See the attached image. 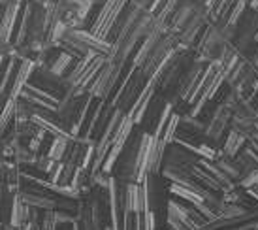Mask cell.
I'll use <instances>...</instances> for the list:
<instances>
[{"mask_svg":"<svg viewBox=\"0 0 258 230\" xmlns=\"http://www.w3.org/2000/svg\"><path fill=\"white\" fill-rule=\"evenodd\" d=\"M149 209V193H147V180L144 183L132 181L124 187V211L130 213H144Z\"/></svg>","mask_w":258,"mask_h":230,"instance_id":"cell-2","label":"cell"},{"mask_svg":"<svg viewBox=\"0 0 258 230\" xmlns=\"http://www.w3.org/2000/svg\"><path fill=\"white\" fill-rule=\"evenodd\" d=\"M157 94V83H155V79H149L147 83H145L144 91L140 93V96L136 98V102L130 106V109L126 111L128 115H132V119L136 125L144 121L145 113H147V109H149V104L153 100V96Z\"/></svg>","mask_w":258,"mask_h":230,"instance_id":"cell-6","label":"cell"},{"mask_svg":"<svg viewBox=\"0 0 258 230\" xmlns=\"http://www.w3.org/2000/svg\"><path fill=\"white\" fill-rule=\"evenodd\" d=\"M134 6H138V8H142V10H149L151 8V4L155 2V0H130Z\"/></svg>","mask_w":258,"mask_h":230,"instance_id":"cell-24","label":"cell"},{"mask_svg":"<svg viewBox=\"0 0 258 230\" xmlns=\"http://www.w3.org/2000/svg\"><path fill=\"white\" fill-rule=\"evenodd\" d=\"M142 221H144V230H155L157 223H155V211L151 209H145L142 213Z\"/></svg>","mask_w":258,"mask_h":230,"instance_id":"cell-21","label":"cell"},{"mask_svg":"<svg viewBox=\"0 0 258 230\" xmlns=\"http://www.w3.org/2000/svg\"><path fill=\"white\" fill-rule=\"evenodd\" d=\"M232 117H234V115H232V109H230L224 102H221L215 108V111L211 113L208 125H206V136H208L209 140H213V142H219L222 138V132L228 129Z\"/></svg>","mask_w":258,"mask_h":230,"instance_id":"cell-4","label":"cell"},{"mask_svg":"<svg viewBox=\"0 0 258 230\" xmlns=\"http://www.w3.org/2000/svg\"><path fill=\"white\" fill-rule=\"evenodd\" d=\"M21 230H43L40 224H34V226H30V228H21Z\"/></svg>","mask_w":258,"mask_h":230,"instance_id":"cell-28","label":"cell"},{"mask_svg":"<svg viewBox=\"0 0 258 230\" xmlns=\"http://www.w3.org/2000/svg\"><path fill=\"white\" fill-rule=\"evenodd\" d=\"M251 138H254V140H256V142H258V127H256V130L252 132V136H251Z\"/></svg>","mask_w":258,"mask_h":230,"instance_id":"cell-29","label":"cell"},{"mask_svg":"<svg viewBox=\"0 0 258 230\" xmlns=\"http://www.w3.org/2000/svg\"><path fill=\"white\" fill-rule=\"evenodd\" d=\"M134 127H136V123H134V119H132V115H128V113L122 115L121 123H119V127H117V130H115L113 144H126Z\"/></svg>","mask_w":258,"mask_h":230,"instance_id":"cell-15","label":"cell"},{"mask_svg":"<svg viewBox=\"0 0 258 230\" xmlns=\"http://www.w3.org/2000/svg\"><path fill=\"white\" fill-rule=\"evenodd\" d=\"M4 12H6V4L0 2V23H2V17H4Z\"/></svg>","mask_w":258,"mask_h":230,"instance_id":"cell-26","label":"cell"},{"mask_svg":"<svg viewBox=\"0 0 258 230\" xmlns=\"http://www.w3.org/2000/svg\"><path fill=\"white\" fill-rule=\"evenodd\" d=\"M34 68H36V61L19 57V66H17V72H15L14 83H12V89H10V94H8V96L17 98V96L21 94L23 87L27 85V83L30 81V78H32Z\"/></svg>","mask_w":258,"mask_h":230,"instance_id":"cell-7","label":"cell"},{"mask_svg":"<svg viewBox=\"0 0 258 230\" xmlns=\"http://www.w3.org/2000/svg\"><path fill=\"white\" fill-rule=\"evenodd\" d=\"M0 228H2V224H0Z\"/></svg>","mask_w":258,"mask_h":230,"instance_id":"cell-31","label":"cell"},{"mask_svg":"<svg viewBox=\"0 0 258 230\" xmlns=\"http://www.w3.org/2000/svg\"><path fill=\"white\" fill-rule=\"evenodd\" d=\"M215 164L219 166V168H221L222 172L226 174L228 178H237V176H239V168H237L232 160H228V158H219Z\"/></svg>","mask_w":258,"mask_h":230,"instance_id":"cell-17","label":"cell"},{"mask_svg":"<svg viewBox=\"0 0 258 230\" xmlns=\"http://www.w3.org/2000/svg\"><path fill=\"white\" fill-rule=\"evenodd\" d=\"M62 170H64V160H60V162H57V166L53 168V172L49 174L51 183H55V185H57L58 180H60V176H62Z\"/></svg>","mask_w":258,"mask_h":230,"instance_id":"cell-23","label":"cell"},{"mask_svg":"<svg viewBox=\"0 0 258 230\" xmlns=\"http://www.w3.org/2000/svg\"><path fill=\"white\" fill-rule=\"evenodd\" d=\"M0 230H21V228H15V226H12V224L8 223V224H2V228Z\"/></svg>","mask_w":258,"mask_h":230,"instance_id":"cell-27","label":"cell"},{"mask_svg":"<svg viewBox=\"0 0 258 230\" xmlns=\"http://www.w3.org/2000/svg\"><path fill=\"white\" fill-rule=\"evenodd\" d=\"M19 96H21L23 100L30 102L32 106L42 108V109H49V111H57L58 102H60L57 96H53L51 93L43 91V89H40V87L34 85V83H30V81L23 87V91Z\"/></svg>","mask_w":258,"mask_h":230,"instance_id":"cell-5","label":"cell"},{"mask_svg":"<svg viewBox=\"0 0 258 230\" xmlns=\"http://www.w3.org/2000/svg\"><path fill=\"white\" fill-rule=\"evenodd\" d=\"M179 123H181V115L173 109L172 115H170V119H168V123H166L164 130H162V136H160V140H158L164 147H168V145L175 140V134H177V127H179Z\"/></svg>","mask_w":258,"mask_h":230,"instance_id":"cell-14","label":"cell"},{"mask_svg":"<svg viewBox=\"0 0 258 230\" xmlns=\"http://www.w3.org/2000/svg\"><path fill=\"white\" fill-rule=\"evenodd\" d=\"M221 215L228 217V219H230V217L245 215V208H243V206H237V204H222Z\"/></svg>","mask_w":258,"mask_h":230,"instance_id":"cell-19","label":"cell"},{"mask_svg":"<svg viewBox=\"0 0 258 230\" xmlns=\"http://www.w3.org/2000/svg\"><path fill=\"white\" fill-rule=\"evenodd\" d=\"M23 4L25 2H10V4H6V12H4V17H2V23H0V45H14V36L15 30H17V25H19Z\"/></svg>","mask_w":258,"mask_h":230,"instance_id":"cell-3","label":"cell"},{"mask_svg":"<svg viewBox=\"0 0 258 230\" xmlns=\"http://www.w3.org/2000/svg\"><path fill=\"white\" fill-rule=\"evenodd\" d=\"M126 2H128V0H106V2L102 4L100 14H98V17H96V21H94V25H93V29H91V32H93L94 36L108 40L109 30L113 27V23L117 21L121 10L126 6Z\"/></svg>","mask_w":258,"mask_h":230,"instance_id":"cell-1","label":"cell"},{"mask_svg":"<svg viewBox=\"0 0 258 230\" xmlns=\"http://www.w3.org/2000/svg\"><path fill=\"white\" fill-rule=\"evenodd\" d=\"M170 191H172L173 194L181 196V198H185V200L190 202V204H200V202H206V198H204L202 194L194 193V191H190V189H186V187H181V185H177V183H172Z\"/></svg>","mask_w":258,"mask_h":230,"instance_id":"cell-16","label":"cell"},{"mask_svg":"<svg viewBox=\"0 0 258 230\" xmlns=\"http://www.w3.org/2000/svg\"><path fill=\"white\" fill-rule=\"evenodd\" d=\"M249 194H251L252 198H256L258 200V183L256 185H252V187H249Z\"/></svg>","mask_w":258,"mask_h":230,"instance_id":"cell-25","label":"cell"},{"mask_svg":"<svg viewBox=\"0 0 258 230\" xmlns=\"http://www.w3.org/2000/svg\"><path fill=\"white\" fill-rule=\"evenodd\" d=\"M19 196H21V200L27 206H32V208H38V209L57 208V200L55 198H51V196H47V194L43 193H38V191H25Z\"/></svg>","mask_w":258,"mask_h":230,"instance_id":"cell-9","label":"cell"},{"mask_svg":"<svg viewBox=\"0 0 258 230\" xmlns=\"http://www.w3.org/2000/svg\"><path fill=\"white\" fill-rule=\"evenodd\" d=\"M245 145V134H241L239 130L232 129L228 132V138H226V142H224V155L226 157H237V153L239 149Z\"/></svg>","mask_w":258,"mask_h":230,"instance_id":"cell-13","label":"cell"},{"mask_svg":"<svg viewBox=\"0 0 258 230\" xmlns=\"http://www.w3.org/2000/svg\"><path fill=\"white\" fill-rule=\"evenodd\" d=\"M91 2H93V4H104L106 0H91Z\"/></svg>","mask_w":258,"mask_h":230,"instance_id":"cell-30","label":"cell"},{"mask_svg":"<svg viewBox=\"0 0 258 230\" xmlns=\"http://www.w3.org/2000/svg\"><path fill=\"white\" fill-rule=\"evenodd\" d=\"M36 166L42 170L43 174H47V176H49V174L53 172V168L57 166V160H53V158L47 157V155H45V157H38Z\"/></svg>","mask_w":258,"mask_h":230,"instance_id":"cell-20","label":"cell"},{"mask_svg":"<svg viewBox=\"0 0 258 230\" xmlns=\"http://www.w3.org/2000/svg\"><path fill=\"white\" fill-rule=\"evenodd\" d=\"M256 183H258V170H252V172L247 174V178L241 180V187L249 189L252 185H256Z\"/></svg>","mask_w":258,"mask_h":230,"instance_id":"cell-22","label":"cell"},{"mask_svg":"<svg viewBox=\"0 0 258 230\" xmlns=\"http://www.w3.org/2000/svg\"><path fill=\"white\" fill-rule=\"evenodd\" d=\"M168 223L173 230H198L200 226L185 213L177 202H168Z\"/></svg>","mask_w":258,"mask_h":230,"instance_id":"cell-8","label":"cell"},{"mask_svg":"<svg viewBox=\"0 0 258 230\" xmlns=\"http://www.w3.org/2000/svg\"><path fill=\"white\" fill-rule=\"evenodd\" d=\"M40 226L43 230H57V211H53V209H45V215L43 219L40 221Z\"/></svg>","mask_w":258,"mask_h":230,"instance_id":"cell-18","label":"cell"},{"mask_svg":"<svg viewBox=\"0 0 258 230\" xmlns=\"http://www.w3.org/2000/svg\"><path fill=\"white\" fill-rule=\"evenodd\" d=\"M188 172H190V176L200 183L202 187L211 189V191H222L221 183H219V181H217L215 178L206 170V168H202L200 164H192L190 168H188Z\"/></svg>","mask_w":258,"mask_h":230,"instance_id":"cell-11","label":"cell"},{"mask_svg":"<svg viewBox=\"0 0 258 230\" xmlns=\"http://www.w3.org/2000/svg\"><path fill=\"white\" fill-rule=\"evenodd\" d=\"M76 63H78V57H74V55H70V53H66V51L60 49L57 59L49 65V70L55 74V76H58V78L66 79V76L72 72V68L76 66Z\"/></svg>","mask_w":258,"mask_h":230,"instance_id":"cell-10","label":"cell"},{"mask_svg":"<svg viewBox=\"0 0 258 230\" xmlns=\"http://www.w3.org/2000/svg\"><path fill=\"white\" fill-rule=\"evenodd\" d=\"M74 138H64V136H55L51 140L49 144V149H47V157H51L53 160H64L66 157V151H68V145L72 142Z\"/></svg>","mask_w":258,"mask_h":230,"instance_id":"cell-12","label":"cell"}]
</instances>
